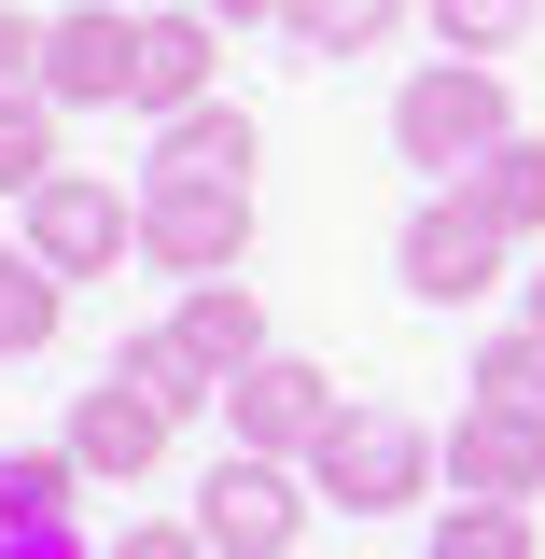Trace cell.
<instances>
[{
    "mask_svg": "<svg viewBox=\"0 0 545 559\" xmlns=\"http://www.w3.org/2000/svg\"><path fill=\"white\" fill-rule=\"evenodd\" d=\"M503 140H518V98H503V70H489V57L406 70V98H392V154H406V168L462 182V168H476V154H503Z\"/></svg>",
    "mask_w": 545,
    "mask_h": 559,
    "instance_id": "cell-1",
    "label": "cell"
},
{
    "mask_svg": "<svg viewBox=\"0 0 545 559\" xmlns=\"http://www.w3.org/2000/svg\"><path fill=\"white\" fill-rule=\"evenodd\" d=\"M434 462H448V448H434L419 419L336 406V433L308 448V489H322V503H349V518H392V503H419V489H434Z\"/></svg>",
    "mask_w": 545,
    "mask_h": 559,
    "instance_id": "cell-2",
    "label": "cell"
},
{
    "mask_svg": "<svg viewBox=\"0 0 545 559\" xmlns=\"http://www.w3.org/2000/svg\"><path fill=\"white\" fill-rule=\"evenodd\" d=\"M308 518H322L308 462H252V448H224V462H210V489H197L210 559H294V546H308Z\"/></svg>",
    "mask_w": 545,
    "mask_h": 559,
    "instance_id": "cell-3",
    "label": "cell"
},
{
    "mask_svg": "<svg viewBox=\"0 0 545 559\" xmlns=\"http://www.w3.org/2000/svg\"><path fill=\"white\" fill-rule=\"evenodd\" d=\"M140 266L154 280H238L252 266V182H140Z\"/></svg>",
    "mask_w": 545,
    "mask_h": 559,
    "instance_id": "cell-4",
    "label": "cell"
},
{
    "mask_svg": "<svg viewBox=\"0 0 545 559\" xmlns=\"http://www.w3.org/2000/svg\"><path fill=\"white\" fill-rule=\"evenodd\" d=\"M392 266H406V294H419V308H476V294H503L518 238H503L476 197H448V182H434V197L406 210V252H392Z\"/></svg>",
    "mask_w": 545,
    "mask_h": 559,
    "instance_id": "cell-5",
    "label": "cell"
},
{
    "mask_svg": "<svg viewBox=\"0 0 545 559\" xmlns=\"http://www.w3.org/2000/svg\"><path fill=\"white\" fill-rule=\"evenodd\" d=\"M14 224H28V252H43L57 280H98V266H127V252H140L127 182H98V168H57L43 197H14Z\"/></svg>",
    "mask_w": 545,
    "mask_h": 559,
    "instance_id": "cell-6",
    "label": "cell"
},
{
    "mask_svg": "<svg viewBox=\"0 0 545 559\" xmlns=\"http://www.w3.org/2000/svg\"><path fill=\"white\" fill-rule=\"evenodd\" d=\"M224 419H238V448H252V462H308V448L336 433V378H322V364H294V349H266V364H238V378H224Z\"/></svg>",
    "mask_w": 545,
    "mask_h": 559,
    "instance_id": "cell-7",
    "label": "cell"
},
{
    "mask_svg": "<svg viewBox=\"0 0 545 559\" xmlns=\"http://www.w3.org/2000/svg\"><path fill=\"white\" fill-rule=\"evenodd\" d=\"M127 84H140V14L127 0H70L57 43H43V98L57 112H127Z\"/></svg>",
    "mask_w": 545,
    "mask_h": 559,
    "instance_id": "cell-8",
    "label": "cell"
},
{
    "mask_svg": "<svg viewBox=\"0 0 545 559\" xmlns=\"http://www.w3.org/2000/svg\"><path fill=\"white\" fill-rule=\"evenodd\" d=\"M210 57H224V28H210L197 0H168V14H140V84H127V112H197L210 98Z\"/></svg>",
    "mask_w": 545,
    "mask_h": 559,
    "instance_id": "cell-9",
    "label": "cell"
},
{
    "mask_svg": "<svg viewBox=\"0 0 545 559\" xmlns=\"http://www.w3.org/2000/svg\"><path fill=\"white\" fill-rule=\"evenodd\" d=\"M448 476L476 489V503H532V489H545V419L462 406V419H448Z\"/></svg>",
    "mask_w": 545,
    "mask_h": 559,
    "instance_id": "cell-10",
    "label": "cell"
},
{
    "mask_svg": "<svg viewBox=\"0 0 545 559\" xmlns=\"http://www.w3.org/2000/svg\"><path fill=\"white\" fill-rule=\"evenodd\" d=\"M168 433H182L168 406H140L127 378H98L84 419H70V462H84V476H154V462H168Z\"/></svg>",
    "mask_w": 545,
    "mask_h": 559,
    "instance_id": "cell-11",
    "label": "cell"
},
{
    "mask_svg": "<svg viewBox=\"0 0 545 559\" xmlns=\"http://www.w3.org/2000/svg\"><path fill=\"white\" fill-rule=\"evenodd\" d=\"M252 154H266L252 112H238V98H197V112L154 127V182H252Z\"/></svg>",
    "mask_w": 545,
    "mask_h": 559,
    "instance_id": "cell-12",
    "label": "cell"
},
{
    "mask_svg": "<svg viewBox=\"0 0 545 559\" xmlns=\"http://www.w3.org/2000/svg\"><path fill=\"white\" fill-rule=\"evenodd\" d=\"M168 336L197 349L210 378H238V364H266V308H252V280H182V322Z\"/></svg>",
    "mask_w": 545,
    "mask_h": 559,
    "instance_id": "cell-13",
    "label": "cell"
},
{
    "mask_svg": "<svg viewBox=\"0 0 545 559\" xmlns=\"http://www.w3.org/2000/svg\"><path fill=\"white\" fill-rule=\"evenodd\" d=\"M448 197H476L489 224H503V238H545V140L518 127V140H503V154H476V168H462Z\"/></svg>",
    "mask_w": 545,
    "mask_h": 559,
    "instance_id": "cell-14",
    "label": "cell"
},
{
    "mask_svg": "<svg viewBox=\"0 0 545 559\" xmlns=\"http://www.w3.org/2000/svg\"><path fill=\"white\" fill-rule=\"evenodd\" d=\"M112 378H127L140 406H168V419H197V406H224V378H210V364H197V349H182V336H127V349H112Z\"/></svg>",
    "mask_w": 545,
    "mask_h": 559,
    "instance_id": "cell-15",
    "label": "cell"
},
{
    "mask_svg": "<svg viewBox=\"0 0 545 559\" xmlns=\"http://www.w3.org/2000/svg\"><path fill=\"white\" fill-rule=\"evenodd\" d=\"M57 322H70V280L43 266V252H14V266H0V364L57 349Z\"/></svg>",
    "mask_w": 545,
    "mask_h": 559,
    "instance_id": "cell-16",
    "label": "cell"
},
{
    "mask_svg": "<svg viewBox=\"0 0 545 559\" xmlns=\"http://www.w3.org/2000/svg\"><path fill=\"white\" fill-rule=\"evenodd\" d=\"M476 406H503V419H545V322H503V336L476 349V378H462Z\"/></svg>",
    "mask_w": 545,
    "mask_h": 559,
    "instance_id": "cell-17",
    "label": "cell"
},
{
    "mask_svg": "<svg viewBox=\"0 0 545 559\" xmlns=\"http://www.w3.org/2000/svg\"><path fill=\"white\" fill-rule=\"evenodd\" d=\"M406 14H419V0H294L280 28H294L308 57H378V43H392Z\"/></svg>",
    "mask_w": 545,
    "mask_h": 559,
    "instance_id": "cell-18",
    "label": "cell"
},
{
    "mask_svg": "<svg viewBox=\"0 0 545 559\" xmlns=\"http://www.w3.org/2000/svg\"><path fill=\"white\" fill-rule=\"evenodd\" d=\"M434 559H545L532 546V503H476V489L434 503Z\"/></svg>",
    "mask_w": 545,
    "mask_h": 559,
    "instance_id": "cell-19",
    "label": "cell"
},
{
    "mask_svg": "<svg viewBox=\"0 0 545 559\" xmlns=\"http://www.w3.org/2000/svg\"><path fill=\"white\" fill-rule=\"evenodd\" d=\"M57 182V98H0V197Z\"/></svg>",
    "mask_w": 545,
    "mask_h": 559,
    "instance_id": "cell-20",
    "label": "cell"
},
{
    "mask_svg": "<svg viewBox=\"0 0 545 559\" xmlns=\"http://www.w3.org/2000/svg\"><path fill=\"white\" fill-rule=\"evenodd\" d=\"M70 489H84L70 448H14V462H0V518H70Z\"/></svg>",
    "mask_w": 545,
    "mask_h": 559,
    "instance_id": "cell-21",
    "label": "cell"
},
{
    "mask_svg": "<svg viewBox=\"0 0 545 559\" xmlns=\"http://www.w3.org/2000/svg\"><path fill=\"white\" fill-rule=\"evenodd\" d=\"M419 14H434V43H448V57H503V43L532 28V0H419Z\"/></svg>",
    "mask_w": 545,
    "mask_h": 559,
    "instance_id": "cell-22",
    "label": "cell"
},
{
    "mask_svg": "<svg viewBox=\"0 0 545 559\" xmlns=\"http://www.w3.org/2000/svg\"><path fill=\"white\" fill-rule=\"evenodd\" d=\"M43 43H57V14L0 0V98H43Z\"/></svg>",
    "mask_w": 545,
    "mask_h": 559,
    "instance_id": "cell-23",
    "label": "cell"
},
{
    "mask_svg": "<svg viewBox=\"0 0 545 559\" xmlns=\"http://www.w3.org/2000/svg\"><path fill=\"white\" fill-rule=\"evenodd\" d=\"M0 559H84L70 518H0Z\"/></svg>",
    "mask_w": 545,
    "mask_h": 559,
    "instance_id": "cell-24",
    "label": "cell"
},
{
    "mask_svg": "<svg viewBox=\"0 0 545 559\" xmlns=\"http://www.w3.org/2000/svg\"><path fill=\"white\" fill-rule=\"evenodd\" d=\"M112 559H210V532H197V518H140Z\"/></svg>",
    "mask_w": 545,
    "mask_h": 559,
    "instance_id": "cell-25",
    "label": "cell"
},
{
    "mask_svg": "<svg viewBox=\"0 0 545 559\" xmlns=\"http://www.w3.org/2000/svg\"><path fill=\"white\" fill-rule=\"evenodd\" d=\"M210 28H266V14H294V0H197Z\"/></svg>",
    "mask_w": 545,
    "mask_h": 559,
    "instance_id": "cell-26",
    "label": "cell"
},
{
    "mask_svg": "<svg viewBox=\"0 0 545 559\" xmlns=\"http://www.w3.org/2000/svg\"><path fill=\"white\" fill-rule=\"evenodd\" d=\"M518 322H545V280H532V308H518Z\"/></svg>",
    "mask_w": 545,
    "mask_h": 559,
    "instance_id": "cell-27",
    "label": "cell"
},
{
    "mask_svg": "<svg viewBox=\"0 0 545 559\" xmlns=\"http://www.w3.org/2000/svg\"><path fill=\"white\" fill-rule=\"evenodd\" d=\"M127 14H168V0H127Z\"/></svg>",
    "mask_w": 545,
    "mask_h": 559,
    "instance_id": "cell-28",
    "label": "cell"
},
{
    "mask_svg": "<svg viewBox=\"0 0 545 559\" xmlns=\"http://www.w3.org/2000/svg\"><path fill=\"white\" fill-rule=\"evenodd\" d=\"M0 266H14V238H0Z\"/></svg>",
    "mask_w": 545,
    "mask_h": 559,
    "instance_id": "cell-29",
    "label": "cell"
}]
</instances>
